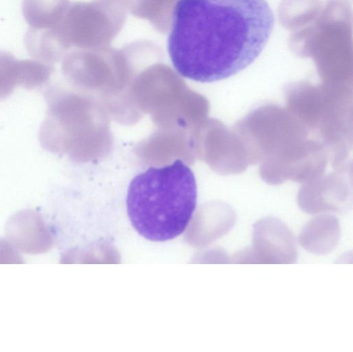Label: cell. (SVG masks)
<instances>
[{
  "mask_svg": "<svg viewBox=\"0 0 353 352\" xmlns=\"http://www.w3.org/2000/svg\"><path fill=\"white\" fill-rule=\"evenodd\" d=\"M295 239L288 227L274 218L254 225L252 247L236 253L234 263L287 264L296 259Z\"/></svg>",
  "mask_w": 353,
  "mask_h": 352,
  "instance_id": "3",
  "label": "cell"
},
{
  "mask_svg": "<svg viewBox=\"0 0 353 352\" xmlns=\"http://www.w3.org/2000/svg\"><path fill=\"white\" fill-rule=\"evenodd\" d=\"M68 5V0H23L22 11L30 28L48 29L60 21Z\"/></svg>",
  "mask_w": 353,
  "mask_h": 352,
  "instance_id": "6",
  "label": "cell"
},
{
  "mask_svg": "<svg viewBox=\"0 0 353 352\" xmlns=\"http://www.w3.org/2000/svg\"><path fill=\"white\" fill-rule=\"evenodd\" d=\"M23 258L8 240L0 238V264H21Z\"/></svg>",
  "mask_w": 353,
  "mask_h": 352,
  "instance_id": "9",
  "label": "cell"
},
{
  "mask_svg": "<svg viewBox=\"0 0 353 352\" xmlns=\"http://www.w3.org/2000/svg\"><path fill=\"white\" fill-rule=\"evenodd\" d=\"M340 229L336 220L317 218L307 223L300 234L301 245L316 254H326L337 245Z\"/></svg>",
  "mask_w": 353,
  "mask_h": 352,
  "instance_id": "5",
  "label": "cell"
},
{
  "mask_svg": "<svg viewBox=\"0 0 353 352\" xmlns=\"http://www.w3.org/2000/svg\"><path fill=\"white\" fill-rule=\"evenodd\" d=\"M168 51L182 76L210 83L232 76L261 54L274 15L266 0H178Z\"/></svg>",
  "mask_w": 353,
  "mask_h": 352,
  "instance_id": "1",
  "label": "cell"
},
{
  "mask_svg": "<svg viewBox=\"0 0 353 352\" xmlns=\"http://www.w3.org/2000/svg\"><path fill=\"white\" fill-rule=\"evenodd\" d=\"M7 240L19 251L28 254H43L53 244L50 231L41 215L25 209L11 216L6 224Z\"/></svg>",
  "mask_w": 353,
  "mask_h": 352,
  "instance_id": "4",
  "label": "cell"
},
{
  "mask_svg": "<svg viewBox=\"0 0 353 352\" xmlns=\"http://www.w3.org/2000/svg\"><path fill=\"white\" fill-rule=\"evenodd\" d=\"M194 173L181 160L150 167L131 180L126 207L134 229L155 242L172 240L186 229L196 205Z\"/></svg>",
  "mask_w": 353,
  "mask_h": 352,
  "instance_id": "2",
  "label": "cell"
},
{
  "mask_svg": "<svg viewBox=\"0 0 353 352\" xmlns=\"http://www.w3.org/2000/svg\"><path fill=\"white\" fill-rule=\"evenodd\" d=\"M52 73V68L39 60H19L18 85L28 90L41 86L47 82Z\"/></svg>",
  "mask_w": 353,
  "mask_h": 352,
  "instance_id": "7",
  "label": "cell"
},
{
  "mask_svg": "<svg viewBox=\"0 0 353 352\" xmlns=\"http://www.w3.org/2000/svg\"><path fill=\"white\" fill-rule=\"evenodd\" d=\"M18 63L12 54L0 51V100L9 96L18 85Z\"/></svg>",
  "mask_w": 353,
  "mask_h": 352,
  "instance_id": "8",
  "label": "cell"
}]
</instances>
